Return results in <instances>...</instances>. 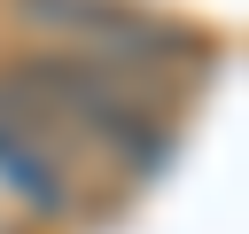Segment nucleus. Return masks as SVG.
Returning <instances> with one entry per match:
<instances>
[{"label": "nucleus", "mask_w": 249, "mask_h": 234, "mask_svg": "<svg viewBox=\"0 0 249 234\" xmlns=\"http://www.w3.org/2000/svg\"><path fill=\"white\" fill-rule=\"evenodd\" d=\"M8 86L23 94V109L31 117H54V125H70L78 140H93L101 156H117L132 179H148V172H163L171 164V125L156 117V101H140L109 62H86V55H62V47H39V55H23L16 70H8Z\"/></svg>", "instance_id": "f257e3e1"}, {"label": "nucleus", "mask_w": 249, "mask_h": 234, "mask_svg": "<svg viewBox=\"0 0 249 234\" xmlns=\"http://www.w3.org/2000/svg\"><path fill=\"white\" fill-rule=\"evenodd\" d=\"M16 16H31L54 39H86V62H140V70H202L218 47L195 23H171L140 0H16Z\"/></svg>", "instance_id": "f03ea898"}, {"label": "nucleus", "mask_w": 249, "mask_h": 234, "mask_svg": "<svg viewBox=\"0 0 249 234\" xmlns=\"http://www.w3.org/2000/svg\"><path fill=\"white\" fill-rule=\"evenodd\" d=\"M0 187L16 195V203H31L39 218H62L70 211V164L39 140V117L23 109V94L8 86V70H0Z\"/></svg>", "instance_id": "7ed1b4c3"}]
</instances>
